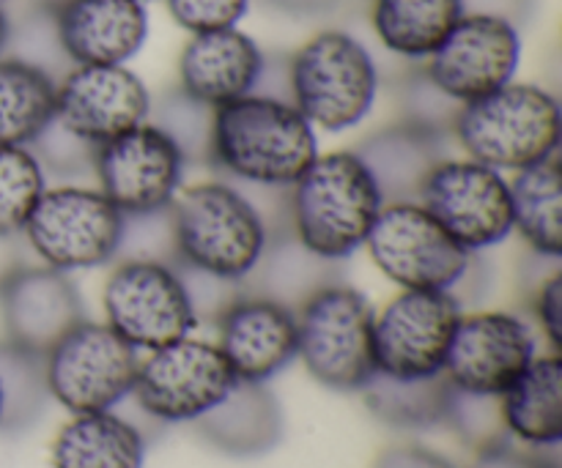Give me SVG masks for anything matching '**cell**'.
Segmentation results:
<instances>
[{
  "mask_svg": "<svg viewBox=\"0 0 562 468\" xmlns=\"http://www.w3.org/2000/svg\"><path fill=\"white\" fill-rule=\"evenodd\" d=\"M318 157V132L283 96L250 93L214 110L209 164L228 179L291 190Z\"/></svg>",
  "mask_w": 562,
  "mask_h": 468,
  "instance_id": "1",
  "label": "cell"
},
{
  "mask_svg": "<svg viewBox=\"0 0 562 468\" xmlns=\"http://www.w3.org/2000/svg\"><path fill=\"white\" fill-rule=\"evenodd\" d=\"M168 219L179 266L223 283L239 285L256 277L269 252L261 208L228 181L181 186Z\"/></svg>",
  "mask_w": 562,
  "mask_h": 468,
  "instance_id": "2",
  "label": "cell"
},
{
  "mask_svg": "<svg viewBox=\"0 0 562 468\" xmlns=\"http://www.w3.org/2000/svg\"><path fill=\"white\" fill-rule=\"evenodd\" d=\"M285 192L291 236L302 250L327 263L360 252L387 203L355 148L318 151L311 168Z\"/></svg>",
  "mask_w": 562,
  "mask_h": 468,
  "instance_id": "3",
  "label": "cell"
},
{
  "mask_svg": "<svg viewBox=\"0 0 562 468\" xmlns=\"http://www.w3.org/2000/svg\"><path fill=\"white\" fill-rule=\"evenodd\" d=\"M450 135L464 157L516 173L560 153V102L532 82H508L456 110Z\"/></svg>",
  "mask_w": 562,
  "mask_h": 468,
  "instance_id": "4",
  "label": "cell"
},
{
  "mask_svg": "<svg viewBox=\"0 0 562 468\" xmlns=\"http://www.w3.org/2000/svg\"><path fill=\"white\" fill-rule=\"evenodd\" d=\"M289 102L313 129L349 132L371 115L379 96V69L366 44L346 31L307 38L285 66Z\"/></svg>",
  "mask_w": 562,
  "mask_h": 468,
  "instance_id": "5",
  "label": "cell"
},
{
  "mask_svg": "<svg viewBox=\"0 0 562 468\" xmlns=\"http://www.w3.org/2000/svg\"><path fill=\"white\" fill-rule=\"evenodd\" d=\"M296 359L313 381L335 392H360L376 373L373 305L362 290L324 283L296 307Z\"/></svg>",
  "mask_w": 562,
  "mask_h": 468,
  "instance_id": "6",
  "label": "cell"
},
{
  "mask_svg": "<svg viewBox=\"0 0 562 468\" xmlns=\"http://www.w3.org/2000/svg\"><path fill=\"white\" fill-rule=\"evenodd\" d=\"M126 217L97 190L82 184L47 186L22 228L38 263L58 272L108 266L121 255Z\"/></svg>",
  "mask_w": 562,
  "mask_h": 468,
  "instance_id": "7",
  "label": "cell"
},
{
  "mask_svg": "<svg viewBox=\"0 0 562 468\" xmlns=\"http://www.w3.org/2000/svg\"><path fill=\"white\" fill-rule=\"evenodd\" d=\"M104 323L135 351L190 338L198 312L181 269L165 258H124L102 288Z\"/></svg>",
  "mask_w": 562,
  "mask_h": 468,
  "instance_id": "8",
  "label": "cell"
},
{
  "mask_svg": "<svg viewBox=\"0 0 562 468\" xmlns=\"http://www.w3.org/2000/svg\"><path fill=\"white\" fill-rule=\"evenodd\" d=\"M362 250L401 290L456 294L475 266V255L464 250L420 201L384 203Z\"/></svg>",
  "mask_w": 562,
  "mask_h": 468,
  "instance_id": "9",
  "label": "cell"
},
{
  "mask_svg": "<svg viewBox=\"0 0 562 468\" xmlns=\"http://www.w3.org/2000/svg\"><path fill=\"white\" fill-rule=\"evenodd\" d=\"M137 365L140 351L108 323L82 318L44 354V384L69 414L113 411L132 395Z\"/></svg>",
  "mask_w": 562,
  "mask_h": 468,
  "instance_id": "10",
  "label": "cell"
},
{
  "mask_svg": "<svg viewBox=\"0 0 562 468\" xmlns=\"http://www.w3.org/2000/svg\"><path fill=\"white\" fill-rule=\"evenodd\" d=\"M236 376L217 343L181 338L157 351H146L137 365V409L162 425L198 422L234 389Z\"/></svg>",
  "mask_w": 562,
  "mask_h": 468,
  "instance_id": "11",
  "label": "cell"
},
{
  "mask_svg": "<svg viewBox=\"0 0 562 468\" xmlns=\"http://www.w3.org/2000/svg\"><path fill=\"white\" fill-rule=\"evenodd\" d=\"M417 201L472 255L514 233L508 175L470 157H442L423 179Z\"/></svg>",
  "mask_w": 562,
  "mask_h": 468,
  "instance_id": "12",
  "label": "cell"
},
{
  "mask_svg": "<svg viewBox=\"0 0 562 468\" xmlns=\"http://www.w3.org/2000/svg\"><path fill=\"white\" fill-rule=\"evenodd\" d=\"M187 168L190 164L184 153L168 132L146 121L115 140L97 146L91 173L97 190L124 217H146L173 206L184 186Z\"/></svg>",
  "mask_w": 562,
  "mask_h": 468,
  "instance_id": "13",
  "label": "cell"
},
{
  "mask_svg": "<svg viewBox=\"0 0 562 468\" xmlns=\"http://www.w3.org/2000/svg\"><path fill=\"white\" fill-rule=\"evenodd\" d=\"M453 290H398L373 316L376 373L390 378L442 376L459 318Z\"/></svg>",
  "mask_w": 562,
  "mask_h": 468,
  "instance_id": "14",
  "label": "cell"
},
{
  "mask_svg": "<svg viewBox=\"0 0 562 468\" xmlns=\"http://www.w3.org/2000/svg\"><path fill=\"white\" fill-rule=\"evenodd\" d=\"M519 64L521 36L508 16L464 11L423 71L442 96L461 107L514 82Z\"/></svg>",
  "mask_w": 562,
  "mask_h": 468,
  "instance_id": "15",
  "label": "cell"
},
{
  "mask_svg": "<svg viewBox=\"0 0 562 468\" xmlns=\"http://www.w3.org/2000/svg\"><path fill=\"white\" fill-rule=\"evenodd\" d=\"M538 356L530 318L510 310L461 312L442 376L459 392L499 398Z\"/></svg>",
  "mask_w": 562,
  "mask_h": 468,
  "instance_id": "16",
  "label": "cell"
},
{
  "mask_svg": "<svg viewBox=\"0 0 562 468\" xmlns=\"http://www.w3.org/2000/svg\"><path fill=\"white\" fill-rule=\"evenodd\" d=\"M151 107L130 66H71L55 88V121L93 148L146 124Z\"/></svg>",
  "mask_w": 562,
  "mask_h": 468,
  "instance_id": "17",
  "label": "cell"
},
{
  "mask_svg": "<svg viewBox=\"0 0 562 468\" xmlns=\"http://www.w3.org/2000/svg\"><path fill=\"white\" fill-rule=\"evenodd\" d=\"M217 349L236 381L267 384L296 359L294 307L261 294H239L214 318Z\"/></svg>",
  "mask_w": 562,
  "mask_h": 468,
  "instance_id": "18",
  "label": "cell"
},
{
  "mask_svg": "<svg viewBox=\"0 0 562 468\" xmlns=\"http://www.w3.org/2000/svg\"><path fill=\"white\" fill-rule=\"evenodd\" d=\"M47 5L71 66H126L148 38L143 0H49Z\"/></svg>",
  "mask_w": 562,
  "mask_h": 468,
  "instance_id": "19",
  "label": "cell"
},
{
  "mask_svg": "<svg viewBox=\"0 0 562 468\" xmlns=\"http://www.w3.org/2000/svg\"><path fill=\"white\" fill-rule=\"evenodd\" d=\"M0 316H3L5 343L44 356L71 327L82 321V299L66 272L38 266H22L0 288Z\"/></svg>",
  "mask_w": 562,
  "mask_h": 468,
  "instance_id": "20",
  "label": "cell"
},
{
  "mask_svg": "<svg viewBox=\"0 0 562 468\" xmlns=\"http://www.w3.org/2000/svg\"><path fill=\"white\" fill-rule=\"evenodd\" d=\"M263 71L261 47L239 27L192 33L179 55V88L212 110L256 93Z\"/></svg>",
  "mask_w": 562,
  "mask_h": 468,
  "instance_id": "21",
  "label": "cell"
},
{
  "mask_svg": "<svg viewBox=\"0 0 562 468\" xmlns=\"http://www.w3.org/2000/svg\"><path fill=\"white\" fill-rule=\"evenodd\" d=\"M192 425L220 453L256 458L278 447L283 411L267 384L236 381L234 389Z\"/></svg>",
  "mask_w": 562,
  "mask_h": 468,
  "instance_id": "22",
  "label": "cell"
},
{
  "mask_svg": "<svg viewBox=\"0 0 562 468\" xmlns=\"http://www.w3.org/2000/svg\"><path fill=\"white\" fill-rule=\"evenodd\" d=\"M442 135L445 132L404 118L379 129L355 151L373 173L384 201H417L423 179L445 157Z\"/></svg>",
  "mask_w": 562,
  "mask_h": 468,
  "instance_id": "23",
  "label": "cell"
},
{
  "mask_svg": "<svg viewBox=\"0 0 562 468\" xmlns=\"http://www.w3.org/2000/svg\"><path fill=\"white\" fill-rule=\"evenodd\" d=\"M505 433L532 449H558L562 442V359L538 354L525 373L499 395Z\"/></svg>",
  "mask_w": 562,
  "mask_h": 468,
  "instance_id": "24",
  "label": "cell"
},
{
  "mask_svg": "<svg viewBox=\"0 0 562 468\" xmlns=\"http://www.w3.org/2000/svg\"><path fill=\"white\" fill-rule=\"evenodd\" d=\"M53 468H143L146 436L115 411L71 414L55 433Z\"/></svg>",
  "mask_w": 562,
  "mask_h": 468,
  "instance_id": "25",
  "label": "cell"
},
{
  "mask_svg": "<svg viewBox=\"0 0 562 468\" xmlns=\"http://www.w3.org/2000/svg\"><path fill=\"white\" fill-rule=\"evenodd\" d=\"M514 233L521 236L538 258L562 255V173L560 153L516 170L508 179Z\"/></svg>",
  "mask_w": 562,
  "mask_h": 468,
  "instance_id": "26",
  "label": "cell"
},
{
  "mask_svg": "<svg viewBox=\"0 0 562 468\" xmlns=\"http://www.w3.org/2000/svg\"><path fill=\"white\" fill-rule=\"evenodd\" d=\"M464 11V0H373L371 25L387 53L428 60Z\"/></svg>",
  "mask_w": 562,
  "mask_h": 468,
  "instance_id": "27",
  "label": "cell"
},
{
  "mask_svg": "<svg viewBox=\"0 0 562 468\" xmlns=\"http://www.w3.org/2000/svg\"><path fill=\"white\" fill-rule=\"evenodd\" d=\"M55 80L42 66L0 58V148L31 146L55 118Z\"/></svg>",
  "mask_w": 562,
  "mask_h": 468,
  "instance_id": "28",
  "label": "cell"
},
{
  "mask_svg": "<svg viewBox=\"0 0 562 468\" xmlns=\"http://www.w3.org/2000/svg\"><path fill=\"white\" fill-rule=\"evenodd\" d=\"M360 395L366 409L382 425L398 427V431H428L445 422L450 384L445 376L390 378L373 373Z\"/></svg>",
  "mask_w": 562,
  "mask_h": 468,
  "instance_id": "29",
  "label": "cell"
},
{
  "mask_svg": "<svg viewBox=\"0 0 562 468\" xmlns=\"http://www.w3.org/2000/svg\"><path fill=\"white\" fill-rule=\"evenodd\" d=\"M0 392L3 422L0 431H22L42 414L49 392L44 384V356L27 354L11 343H0Z\"/></svg>",
  "mask_w": 562,
  "mask_h": 468,
  "instance_id": "30",
  "label": "cell"
},
{
  "mask_svg": "<svg viewBox=\"0 0 562 468\" xmlns=\"http://www.w3.org/2000/svg\"><path fill=\"white\" fill-rule=\"evenodd\" d=\"M47 186V173L31 148H0V233L22 236L27 217Z\"/></svg>",
  "mask_w": 562,
  "mask_h": 468,
  "instance_id": "31",
  "label": "cell"
},
{
  "mask_svg": "<svg viewBox=\"0 0 562 468\" xmlns=\"http://www.w3.org/2000/svg\"><path fill=\"white\" fill-rule=\"evenodd\" d=\"M154 113V110H151ZM154 124L168 132L170 140L181 148L187 164H209V146H212V118L214 110L195 102L184 91H173L165 96L157 107Z\"/></svg>",
  "mask_w": 562,
  "mask_h": 468,
  "instance_id": "32",
  "label": "cell"
},
{
  "mask_svg": "<svg viewBox=\"0 0 562 468\" xmlns=\"http://www.w3.org/2000/svg\"><path fill=\"white\" fill-rule=\"evenodd\" d=\"M445 425H450V431L475 453L499 442H508L499 398H488V395H470L450 387Z\"/></svg>",
  "mask_w": 562,
  "mask_h": 468,
  "instance_id": "33",
  "label": "cell"
},
{
  "mask_svg": "<svg viewBox=\"0 0 562 468\" xmlns=\"http://www.w3.org/2000/svg\"><path fill=\"white\" fill-rule=\"evenodd\" d=\"M27 148L36 153L44 173H58V175H80L82 170L91 173L93 151H97L91 142L71 135V132L66 129V126H60L55 118L49 121L47 129H44Z\"/></svg>",
  "mask_w": 562,
  "mask_h": 468,
  "instance_id": "34",
  "label": "cell"
},
{
  "mask_svg": "<svg viewBox=\"0 0 562 468\" xmlns=\"http://www.w3.org/2000/svg\"><path fill=\"white\" fill-rule=\"evenodd\" d=\"M170 16L187 33H209L236 27L250 9V0H165Z\"/></svg>",
  "mask_w": 562,
  "mask_h": 468,
  "instance_id": "35",
  "label": "cell"
},
{
  "mask_svg": "<svg viewBox=\"0 0 562 468\" xmlns=\"http://www.w3.org/2000/svg\"><path fill=\"white\" fill-rule=\"evenodd\" d=\"M532 310V327L536 332H541L543 343L549 345L552 354L562 351V274L560 269H552L547 277L538 283V288L532 290L530 299Z\"/></svg>",
  "mask_w": 562,
  "mask_h": 468,
  "instance_id": "36",
  "label": "cell"
},
{
  "mask_svg": "<svg viewBox=\"0 0 562 468\" xmlns=\"http://www.w3.org/2000/svg\"><path fill=\"white\" fill-rule=\"evenodd\" d=\"M470 468H560L547 449H532L516 442H499L475 453Z\"/></svg>",
  "mask_w": 562,
  "mask_h": 468,
  "instance_id": "37",
  "label": "cell"
},
{
  "mask_svg": "<svg viewBox=\"0 0 562 468\" xmlns=\"http://www.w3.org/2000/svg\"><path fill=\"white\" fill-rule=\"evenodd\" d=\"M373 468H456L445 455L420 444H393L382 449L373 460Z\"/></svg>",
  "mask_w": 562,
  "mask_h": 468,
  "instance_id": "38",
  "label": "cell"
},
{
  "mask_svg": "<svg viewBox=\"0 0 562 468\" xmlns=\"http://www.w3.org/2000/svg\"><path fill=\"white\" fill-rule=\"evenodd\" d=\"M22 236H3L0 233V288L25 266L22 261Z\"/></svg>",
  "mask_w": 562,
  "mask_h": 468,
  "instance_id": "39",
  "label": "cell"
},
{
  "mask_svg": "<svg viewBox=\"0 0 562 468\" xmlns=\"http://www.w3.org/2000/svg\"><path fill=\"white\" fill-rule=\"evenodd\" d=\"M267 3H272L274 9L280 11H289V14L307 16V14H322V11L335 9L340 0H267Z\"/></svg>",
  "mask_w": 562,
  "mask_h": 468,
  "instance_id": "40",
  "label": "cell"
},
{
  "mask_svg": "<svg viewBox=\"0 0 562 468\" xmlns=\"http://www.w3.org/2000/svg\"><path fill=\"white\" fill-rule=\"evenodd\" d=\"M9 33H11V16L9 11H5L3 0H0V55H3V49L9 47Z\"/></svg>",
  "mask_w": 562,
  "mask_h": 468,
  "instance_id": "41",
  "label": "cell"
},
{
  "mask_svg": "<svg viewBox=\"0 0 562 468\" xmlns=\"http://www.w3.org/2000/svg\"><path fill=\"white\" fill-rule=\"evenodd\" d=\"M0 422H3V392H0Z\"/></svg>",
  "mask_w": 562,
  "mask_h": 468,
  "instance_id": "42",
  "label": "cell"
},
{
  "mask_svg": "<svg viewBox=\"0 0 562 468\" xmlns=\"http://www.w3.org/2000/svg\"><path fill=\"white\" fill-rule=\"evenodd\" d=\"M143 3H146V0H143Z\"/></svg>",
  "mask_w": 562,
  "mask_h": 468,
  "instance_id": "43",
  "label": "cell"
}]
</instances>
